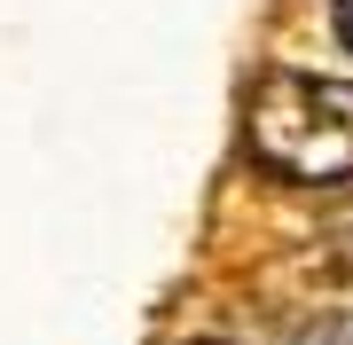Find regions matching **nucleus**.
Listing matches in <instances>:
<instances>
[{
  "instance_id": "3",
  "label": "nucleus",
  "mask_w": 353,
  "mask_h": 345,
  "mask_svg": "<svg viewBox=\"0 0 353 345\" xmlns=\"http://www.w3.org/2000/svg\"><path fill=\"white\" fill-rule=\"evenodd\" d=\"M330 24H338V39L353 48V0H330Z\"/></svg>"
},
{
  "instance_id": "1",
  "label": "nucleus",
  "mask_w": 353,
  "mask_h": 345,
  "mask_svg": "<svg viewBox=\"0 0 353 345\" xmlns=\"http://www.w3.org/2000/svg\"><path fill=\"white\" fill-rule=\"evenodd\" d=\"M243 141L267 173L299 180V189L353 180V79L267 71L243 103Z\"/></svg>"
},
{
  "instance_id": "2",
  "label": "nucleus",
  "mask_w": 353,
  "mask_h": 345,
  "mask_svg": "<svg viewBox=\"0 0 353 345\" xmlns=\"http://www.w3.org/2000/svg\"><path fill=\"white\" fill-rule=\"evenodd\" d=\"M283 345H353V314H306L283 330Z\"/></svg>"
}]
</instances>
